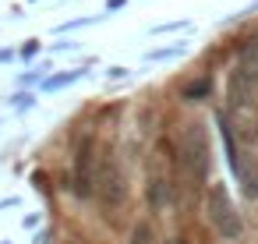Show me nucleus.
<instances>
[{"label":"nucleus","mask_w":258,"mask_h":244,"mask_svg":"<svg viewBox=\"0 0 258 244\" xmlns=\"http://www.w3.org/2000/svg\"><path fill=\"white\" fill-rule=\"evenodd\" d=\"M205 216H209V226H212L223 240H237V237L244 233V219H240V212H237V205L230 202V195H226L223 184H212V188H209Z\"/></svg>","instance_id":"1"},{"label":"nucleus","mask_w":258,"mask_h":244,"mask_svg":"<svg viewBox=\"0 0 258 244\" xmlns=\"http://www.w3.org/2000/svg\"><path fill=\"white\" fill-rule=\"evenodd\" d=\"M180 163L187 170V177L195 184L209 180V166H212V149H209V135L202 124H187L184 138H180Z\"/></svg>","instance_id":"2"},{"label":"nucleus","mask_w":258,"mask_h":244,"mask_svg":"<svg viewBox=\"0 0 258 244\" xmlns=\"http://www.w3.org/2000/svg\"><path fill=\"white\" fill-rule=\"evenodd\" d=\"M92 195H96L103 205H110V209H117V205L127 198V180H124V173H120V166H117V159H113L110 152H103V156L96 159Z\"/></svg>","instance_id":"3"},{"label":"nucleus","mask_w":258,"mask_h":244,"mask_svg":"<svg viewBox=\"0 0 258 244\" xmlns=\"http://www.w3.org/2000/svg\"><path fill=\"white\" fill-rule=\"evenodd\" d=\"M223 124V142H226V156H230V170H233V177H237V188H240V195L244 198H258V163L240 149V145H233V128L226 124V120H219Z\"/></svg>","instance_id":"4"},{"label":"nucleus","mask_w":258,"mask_h":244,"mask_svg":"<svg viewBox=\"0 0 258 244\" xmlns=\"http://www.w3.org/2000/svg\"><path fill=\"white\" fill-rule=\"evenodd\" d=\"M92 180H96V145L92 138H85L75 152V170H71V184H75V195L89 198L92 195Z\"/></svg>","instance_id":"5"},{"label":"nucleus","mask_w":258,"mask_h":244,"mask_svg":"<svg viewBox=\"0 0 258 244\" xmlns=\"http://www.w3.org/2000/svg\"><path fill=\"white\" fill-rule=\"evenodd\" d=\"M226 99H230V110L258 106V85H254L240 68H233V71H230V82H226Z\"/></svg>","instance_id":"6"},{"label":"nucleus","mask_w":258,"mask_h":244,"mask_svg":"<svg viewBox=\"0 0 258 244\" xmlns=\"http://www.w3.org/2000/svg\"><path fill=\"white\" fill-rule=\"evenodd\" d=\"M145 198L152 205V212H163L170 205V184L166 177H149V188H145Z\"/></svg>","instance_id":"7"},{"label":"nucleus","mask_w":258,"mask_h":244,"mask_svg":"<svg viewBox=\"0 0 258 244\" xmlns=\"http://www.w3.org/2000/svg\"><path fill=\"white\" fill-rule=\"evenodd\" d=\"M237 68L258 85V36L244 39V46H240V64H237Z\"/></svg>","instance_id":"8"},{"label":"nucleus","mask_w":258,"mask_h":244,"mask_svg":"<svg viewBox=\"0 0 258 244\" xmlns=\"http://www.w3.org/2000/svg\"><path fill=\"white\" fill-rule=\"evenodd\" d=\"M131 244H159V237H156V226L152 223H135L131 226Z\"/></svg>","instance_id":"9"},{"label":"nucleus","mask_w":258,"mask_h":244,"mask_svg":"<svg viewBox=\"0 0 258 244\" xmlns=\"http://www.w3.org/2000/svg\"><path fill=\"white\" fill-rule=\"evenodd\" d=\"M209 92H212V82H209V78H198V82L184 85V92H180V96L195 103V99H202V96H209Z\"/></svg>","instance_id":"10"},{"label":"nucleus","mask_w":258,"mask_h":244,"mask_svg":"<svg viewBox=\"0 0 258 244\" xmlns=\"http://www.w3.org/2000/svg\"><path fill=\"white\" fill-rule=\"evenodd\" d=\"M177 53H184V43L166 46V50H149V53H145V60H166V57H177Z\"/></svg>","instance_id":"11"},{"label":"nucleus","mask_w":258,"mask_h":244,"mask_svg":"<svg viewBox=\"0 0 258 244\" xmlns=\"http://www.w3.org/2000/svg\"><path fill=\"white\" fill-rule=\"evenodd\" d=\"M78 78H82V71H68V75L46 78V89H64V85H71V82H78Z\"/></svg>","instance_id":"12"},{"label":"nucleus","mask_w":258,"mask_h":244,"mask_svg":"<svg viewBox=\"0 0 258 244\" xmlns=\"http://www.w3.org/2000/svg\"><path fill=\"white\" fill-rule=\"evenodd\" d=\"M166 244H184V240H166Z\"/></svg>","instance_id":"13"}]
</instances>
